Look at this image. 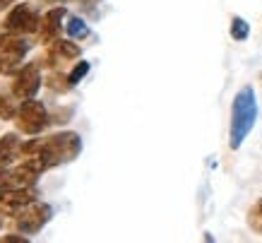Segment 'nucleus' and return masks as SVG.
<instances>
[{"label":"nucleus","instance_id":"f257e3e1","mask_svg":"<svg viewBox=\"0 0 262 243\" xmlns=\"http://www.w3.org/2000/svg\"><path fill=\"white\" fill-rule=\"evenodd\" d=\"M82 152V137L72 130L53 133L48 137H34L29 142H22V161L36 169L39 173L56 169L60 164H70Z\"/></svg>","mask_w":262,"mask_h":243},{"label":"nucleus","instance_id":"f03ea898","mask_svg":"<svg viewBox=\"0 0 262 243\" xmlns=\"http://www.w3.org/2000/svg\"><path fill=\"white\" fill-rule=\"evenodd\" d=\"M257 120V99H255V89L250 85L241 87L238 94L233 96V106H231V130H229V147L238 149L250 130L255 128Z\"/></svg>","mask_w":262,"mask_h":243},{"label":"nucleus","instance_id":"7ed1b4c3","mask_svg":"<svg viewBox=\"0 0 262 243\" xmlns=\"http://www.w3.org/2000/svg\"><path fill=\"white\" fill-rule=\"evenodd\" d=\"M32 44L22 34H8L0 39V75H17L24 65V58L29 53Z\"/></svg>","mask_w":262,"mask_h":243},{"label":"nucleus","instance_id":"20e7f679","mask_svg":"<svg viewBox=\"0 0 262 243\" xmlns=\"http://www.w3.org/2000/svg\"><path fill=\"white\" fill-rule=\"evenodd\" d=\"M15 123H17V130L22 135H39L41 130L51 123V118H48L46 106L34 96V99H24V102L19 104Z\"/></svg>","mask_w":262,"mask_h":243},{"label":"nucleus","instance_id":"39448f33","mask_svg":"<svg viewBox=\"0 0 262 243\" xmlns=\"http://www.w3.org/2000/svg\"><path fill=\"white\" fill-rule=\"evenodd\" d=\"M51 219H53V207L48 202L34 200L32 205H27V207L15 217V229L19 234L34 236V234H39Z\"/></svg>","mask_w":262,"mask_h":243},{"label":"nucleus","instance_id":"423d86ee","mask_svg":"<svg viewBox=\"0 0 262 243\" xmlns=\"http://www.w3.org/2000/svg\"><path fill=\"white\" fill-rule=\"evenodd\" d=\"M41 17L39 12L32 8V5H15V8L8 12L5 22H3V32L5 34H32L39 32Z\"/></svg>","mask_w":262,"mask_h":243},{"label":"nucleus","instance_id":"0eeeda50","mask_svg":"<svg viewBox=\"0 0 262 243\" xmlns=\"http://www.w3.org/2000/svg\"><path fill=\"white\" fill-rule=\"evenodd\" d=\"M41 173L36 169H32L29 164H19L15 169H0V193H8V190H17V188H32L36 186Z\"/></svg>","mask_w":262,"mask_h":243},{"label":"nucleus","instance_id":"6e6552de","mask_svg":"<svg viewBox=\"0 0 262 243\" xmlns=\"http://www.w3.org/2000/svg\"><path fill=\"white\" fill-rule=\"evenodd\" d=\"M41 65L36 63H27L17 70L15 79H12V94L17 99H34L36 92L41 89V72H39Z\"/></svg>","mask_w":262,"mask_h":243},{"label":"nucleus","instance_id":"1a4fd4ad","mask_svg":"<svg viewBox=\"0 0 262 243\" xmlns=\"http://www.w3.org/2000/svg\"><path fill=\"white\" fill-rule=\"evenodd\" d=\"M36 195H39V193H36V186L0 193V214H5V217H17L27 205H32L34 200H36Z\"/></svg>","mask_w":262,"mask_h":243},{"label":"nucleus","instance_id":"9d476101","mask_svg":"<svg viewBox=\"0 0 262 243\" xmlns=\"http://www.w3.org/2000/svg\"><path fill=\"white\" fill-rule=\"evenodd\" d=\"M68 17V10L65 8H51L46 15L41 17L39 24V39L43 44H53V41L60 39V29H63V19Z\"/></svg>","mask_w":262,"mask_h":243},{"label":"nucleus","instance_id":"9b49d317","mask_svg":"<svg viewBox=\"0 0 262 243\" xmlns=\"http://www.w3.org/2000/svg\"><path fill=\"white\" fill-rule=\"evenodd\" d=\"M75 58H80V46L75 41L58 39L53 44H48V53L43 55V60L39 65H58L65 60H75Z\"/></svg>","mask_w":262,"mask_h":243},{"label":"nucleus","instance_id":"f8f14e48","mask_svg":"<svg viewBox=\"0 0 262 243\" xmlns=\"http://www.w3.org/2000/svg\"><path fill=\"white\" fill-rule=\"evenodd\" d=\"M17 157H22V140L17 133H5L0 137V169H8Z\"/></svg>","mask_w":262,"mask_h":243},{"label":"nucleus","instance_id":"ddd939ff","mask_svg":"<svg viewBox=\"0 0 262 243\" xmlns=\"http://www.w3.org/2000/svg\"><path fill=\"white\" fill-rule=\"evenodd\" d=\"M17 111H19V104H17V96L10 92H0V118L3 120H15Z\"/></svg>","mask_w":262,"mask_h":243},{"label":"nucleus","instance_id":"4468645a","mask_svg":"<svg viewBox=\"0 0 262 243\" xmlns=\"http://www.w3.org/2000/svg\"><path fill=\"white\" fill-rule=\"evenodd\" d=\"M43 85H46L48 89H53V92H60V94H65V92H68V89L72 87V82H70V75H63V72L53 70V72H48V77L43 79Z\"/></svg>","mask_w":262,"mask_h":243},{"label":"nucleus","instance_id":"2eb2a0df","mask_svg":"<svg viewBox=\"0 0 262 243\" xmlns=\"http://www.w3.org/2000/svg\"><path fill=\"white\" fill-rule=\"evenodd\" d=\"M65 32L70 39H87L89 36V27L82 17H68V24H65Z\"/></svg>","mask_w":262,"mask_h":243},{"label":"nucleus","instance_id":"dca6fc26","mask_svg":"<svg viewBox=\"0 0 262 243\" xmlns=\"http://www.w3.org/2000/svg\"><path fill=\"white\" fill-rule=\"evenodd\" d=\"M231 39L233 41H246L250 36V24L243 19V17H233L231 19Z\"/></svg>","mask_w":262,"mask_h":243},{"label":"nucleus","instance_id":"f3484780","mask_svg":"<svg viewBox=\"0 0 262 243\" xmlns=\"http://www.w3.org/2000/svg\"><path fill=\"white\" fill-rule=\"evenodd\" d=\"M248 221H250V227H253L255 231H260V234H262V200H257V202L250 207Z\"/></svg>","mask_w":262,"mask_h":243},{"label":"nucleus","instance_id":"a211bd4d","mask_svg":"<svg viewBox=\"0 0 262 243\" xmlns=\"http://www.w3.org/2000/svg\"><path fill=\"white\" fill-rule=\"evenodd\" d=\"M89 68H92V65H89L87 60H80V63L75 65V68H72V72H70V82H72V87H75V85H80L82 79L87 77Z\"/></svg>","mask_w":262,"mask_h":243},{"label":"nucleus","instance_id":"6ab92c4d","mask_svg":"<svg viewBox=\"0 0 262 243\" xmlns=\"http://www.w3.org/2000/svg\"><path fill=\"white\" fill-rule=\"evenodd\" d=\"M27 241H29V236H22L19 231L12 236H3V238H0V243H27Z\"/></svg>","mask_w":262,"mask_h":243},{"label":"nucleus","instance_id":"aec40b11","mask_svg":"<svg viewBox=\"0 0 262 243\" xmlns=\"http://www.w3.org/2000/svg\"><path fill=\"white\" fill-rule=\"evenodd\" d=\"M82 3V8H87V10H94L99 3H103V0H80Z\"/></svg>","mask_w":262,"mask_h":243},{"label":"nucleus","instance_id":"412c9836","mask_svg":"<svg viewBox=\"0 0 262 243\" xmlns=\"http://www.w3.org/2000/svg\"><path fill=\"white\" fill-rule=\"evenodd\" d=\"M15 3L17 0H0V12H3V10H8V8H12Z\"/></svg>","mask_w":262,"mask_h":243},{"label":"nucleus","instance_id":"4be33fe9","mask_svg":"<svg viewBox=\"0 0 262 243\" xmlns=\"http://www.w3.org/2000/svg\"><path fill=\"white\" fill-rule=\"evenodd\" d=\"M43 3H70V0H43Z\"/></svg>","mask_w":262,"mask_h":243},{"label":"nucleus","instance_id":"5701e85b","mask_svg":"<svg viewBox=\"0 0 262 243\" xmlns=\"http://www.w3.org/2000/svg\"><path fill=\"white\" fill-rule=\"evenodd\" d=\"M0 227H3V219H0Z\"/></svg>","mask_w":262,"mask_h":243}]
</instances>
